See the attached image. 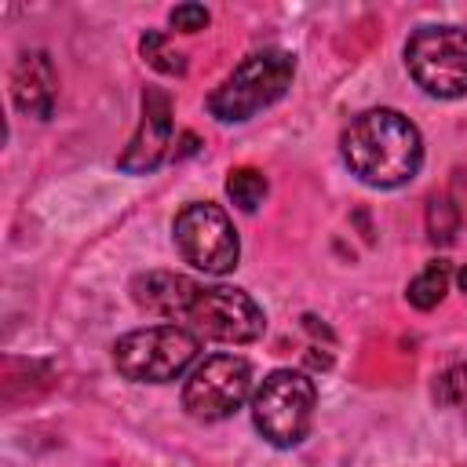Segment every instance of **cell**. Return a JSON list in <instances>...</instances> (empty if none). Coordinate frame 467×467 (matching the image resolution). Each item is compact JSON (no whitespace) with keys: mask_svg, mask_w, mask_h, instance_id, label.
Listing matches in <instances>:
<instances>
[{"mask_svg":"<svg viewBox=\"0 0 467 467\" xmlns=\"http://www.w3.org/2000/svg\"><path fill=\"white\" fill-rule=\"evenodd\" d=\"M460 212L449 197H431L427 201V237L434 244H452L456 241V230H460Z\"/></svg>","mask_w":467,"mask_h":467,"instance_id":"9a60e30c","label":"cell"},{"mask_svg":"<svg viewBox=\"0 0 467 467\" xmlns=\"http://www.w3.org/2000/svg\"><path fill=\"white\" fill-rule=\"evenodd\" d=\"M55 99H58V77H55L51 55L40 51V47L22 51L15 69H11V102H15V109L33 117V120H51Z\"/></svg>","mask_w":467,"mask_h":467,"instance_id":"8fae6325","label":"cell"},{"mask_svg":"<svg viewBox=\"0 0 467 467\" xmlns=\"http://www.w3.org/2000/svg\"><path fill=\"white\" fill-rule=\"evenodd\" d=\"M208 22H212V15L204 4H179L168 11V26L175 33H201V29H208Z\"/></svg>","mask_w":467,"mask_h":467,"instance_id":"e0dca14e","label":"cell"},{"mask_svg":"<svg viewBox=\"0 0 467 467\" xmlns=\"http://www.w3.org/2000/svg\"><path fill=\"white\" fill-rule=\"evenodd\" d=\"M201 281L175 274V270H146L131 281V299L139 310L164 317V321H186V314L193 310L197 296H201Z\"/></svg>","mask_w":467,"mask_h":467,"instance_id":"30bf717a","label":"cell"},{"mask_svg":"<svg viewBox=\"0 0 467 467\" xmlns=\"http://www.w3.org/2000/svg\"><path fill=\"white\" fill-rule=\"evenodd\" d=\"M405 69L431 99L467 95V29L423 26L405 40Z\"/></svg>","mask_w":467,"mask_h":467,"instance_id":"5b68a950","label":"cell"},{"mask_svg":"<svg viewBox=\"0 0 467 467\" xmlns=\"http://www.w3.org/2000/svg\"><path fill=\"white\" fill-rule=\"evenodd\" d=\"M456 285H460V292L467 296V266H460V270H456Z\"/></svg>","mask_w":467,"mask_h":467,"instance_id":"d6986e66","label":"cell"},{"mask_svg":"<svg viewBox=\"0 0 467 467\" xmlns=\"http://www.w3.org/2000/svg\"><path fill=\"white\" fill-rule=\"evenodd\" d=\"M339 157L365 186L398 190L412 182L423 164V135L405 113L376 106L347 120L339 131Z\"/></svg>","mask_w":467,"mask_h":467,"instance_id":"6da1fadb","label":"cell"},{"mask_svg":"<svg viewBox=\"0 0 467 467\" xmlns=\"http://www.w3.org/2000/svg\"><path fill=\"white\" fill-rule=\"evenodd\" d=\"M449 201L456 204V212H460V223H467V171H456V175H452V186H449Z\"/></svg>","mask_w":467,"mask_h":467,"instance_id":"ac0fdd59","label":"cell"},{"mask_svg":"<svg viewBox=\"0 0 467 467\" xmlns=\"http://www.w3.org/2000/svg\"><path fill=\"white\" fill-rule=\"evenodd\" d=\"M296 77V55L285 47H263L244 55L208 95V113L223 124H244L274 106Z\"/></svg>","mask_w":467,"mask_h":467,"instance_id":"7a4b0ae2","label":"cell"},{"mask_svg":"<svg viewBox=\"0 0 467 467\" xmlns=\"http://www.w3.org/2000/svg\"><path fill=\"white\" fill-rule=\"evenodd\" d=\"M197 350L201 336L186 325H146L113 343V365L131 383H171L197 361Z\"/></svg>","mask_w":467,"mask_h":467,"instance_id":"277c9868","label":"cell"},{"mask_svg":"<svg viewBox=\"0 0 467 467\" xmlns=\"http://www.w3.org/2000/svg\"><path fill=\"white\" fill-rule=\"evenodd\" d=\"M434 401L441 409L467 412V361L449 365L445 372H438V379H434Z\"/></svg>","mask_w":467,"mask_h":467,"instance_id":"2e32d148","label":"cell"},{"mask_svg":"<svg viewBox=\"0 0 467 467\" xmlns=\"http://www.w3.org/2000/svg\"><path fill=\"white\" fill-rule=\"evenodd\" d=\"M317 387L299 368H274L252 390V423L274 449H292L310 434Z\"/></svg>","mask_w":467,"mask_h":467,"instance_id":"3957f363","label":"cell"},{"mask_svg":"<svg viewBox=\"0 0 467 467\" xmlns=\"http://www.w3.org/2000/svg\"><path fill=\"white\" fill-rule=\"evenodd\" d=\"M266 193H270V182H266V175L259 168H248L244 164V168H234L226 175V197L241 212H255L266 201Z\"/></svg>","mask_w":467,"mask_h":467,"instance_id":"4fadbf2b","label":"cell"},{"mask_svg":"<svg viewBox=\"0 0 467 467\" xmlns=\"http://www.w3.org/2000/svg\"><path fill=\"white\" fill-rule=\"evenodd\" d=\"M252 361L241 354H208L182 383V409L197 423L230 420L252 398Z\"/></svg>","mask_w":467,"mask_h":467,"instance_id":"52a82bcc","label":"cell"},{"mask_svg":"<svg viewBox=\"0 0 467 467\" xmlns=\"http://www.w3.org/2000/svg\"><path fill=\"white\" fill-rule=\"evenodd\" d=\"M190 332L215 343H255L266 332L263 306L234 285H204L193 310L186 314Z\"/></svg>","mask_w":467,"mask_h":467,"instance_id":"ba28073f","label":"cell"},{"mask_svg":"<svg viewBox=\"0 0 467 467\" xmlns=\"http://www.w3.org/2000/svg\"><path fill=\"white\" fill-rule=\"evenodd\" d=\"M171 237H175L179 255L193 270H204L212 277L230 274L241 259V237L234 230V219L226 215V208H219L212 201L182 204L171 223Z\"/></svg>","mask_w":467,"mask_h":467,"instance_id":"8992f818","label":"cell"},{"mask_svg":"<svg viewBox=\"0 0 467 467\" xmlns=\"http://www.w3.org/2000/svg\"><path fill=\"white\" fill-rule=\"evenodd\" d=\"M175 161V120H171V95L161 88H146L142 91V117L139 128L131 135V142L124 146V153L117 157V168L128 175H146L157 164Z\"/></svg>","mask_w":467,"mask_h":467,"instance_id":"9c48e42d","label":"cell"},{"mask_svg":"<svg viewBox=\"0 0 467 467\" xmlns=\"http://www.w3.org/2000/svg\"><path fill=\"white\" fill-rule=\"evenodd\" d=\"M449 281H452V266L445 259H434L427 263L409 285H405V299L416 306V310H434L445 292H449Z\"/></svg>","mask_w":467,"mask_h":467,"instance_id":"7c38bea8","label":"cell"},{"mask_svg":"<svg viewBox=\"0 0 467 467\" xmlns=\"http://www.w3.org/2000/svg\"><path fill=\"white\" fill-rule=\"evenodd\" d=\"M139 51H142V58H146L157 73H164V77H182V73H186V55L175 51L161 29H150V33L139 40Z\"/></svg>","mask_w":467,"mask_h":467,"instance_id":"5bb4252c","label":"cell"}]
</instances>
